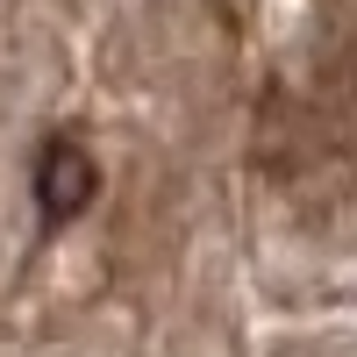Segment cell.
Here are the masks:
<instances>
[{"label": "cell", "instance_id": "cell-1", "mask_svg": "<svg viewBox=\"0 0 357 357\" xmlns=\"http://www.w3.org/2000/svg\"><path fill=\"white\" fill-rule=\"evenodd\" d=\"M100 186V165L79 151V143H43V158H36V207H43V222H72L86 200H93Z\"/></svg>", "mask_w": 357, "mask_h": 357}]
</instances>
